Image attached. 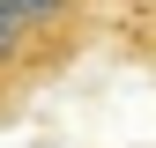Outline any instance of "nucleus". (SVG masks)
<instances>
[{"label":"nucleus","instance_id":"obj_1","mask_svg":"<svg viewBox=\"0 0 156 148\" xmlns=\"http://www.w3.org/2000/svg\"><path fill=\"white\" fill-rule=\"evenodd\" d=\"M0 8L23 22V37L37 45V59H45L52 74H67V67L97 45V30H104L112 0H0Z\"/></svg>","mask_w":156,"mask_h":148},{"label":"nucleus","instance_id":"obj_2","mask_svg":"<svg viewBox=\"0 0 156 148\" xmlns=\"http://www.w3.org/2000/svg\"><path fill=\"white\" fill-rule=\"evenodd\" d=\"M45 82H52V67L37 59V45L23 37V22L0 8V119H8V111L30 96V89H45Z\"/></svg>","mask_w":156,"mask_h":148},{"label":"nucleus","instance_id":"obj_3","mask_svg":"<svg viewBox=\"0 0 156 148\" xmlns=\"http://www.w3.org/2000/svg\"><path fill=\"white\" fill-rule=\"evenodd\" d=\"M126 45L156 67V0H134V8H126Z\"/></svg>","mask_w":156,"mask_h":148}]
</instances>
